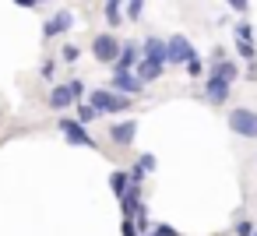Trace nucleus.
<instances>
[{"label": "nucleus", "mask_w": 257, "mask_h": 236, "mask_svg": "<svg viewBox=\"0 0 257 236\" xmlns=\"http://www.w3.org/2000/svg\"><path fill=\"white\" fill-rule=\"evenodd\" d=\"M225 4H229L236 15H246V11H250V0H225Z\"/></svg>", "instance_id": "23"}, {"label": "nucleus", "mask_w": 257, "mask_h": 236, "mask_svg": "<svg viewBox=\"0 0 257 236\" xmlns=\"http://www.w3.org/2000/svg\"><path fill=\"white\" fill-rule=\"evenodd\" d=\"M109 187H113V194H127L131 190V173H113V180H109Z\"/></svg>", "instance_id": "16"}, {"label": "nucleus", "mask_w": 257, "mask_h": 236, "mask_svg": "<svg viewBox=\"0 0 257 236\" xmlns=\"http://www.w3.org/2000/svg\"><path fill=\"white\" fill-rule=\"evenodd\" d=\"M162 67H166V64H159V60H145V57H141V64H138L134 71H138L141 81H155V78L162 74Z\"/></svg>", "instance_id": "14"}, {"label": "nucleus", "mask_w": 257, "mask_h": 236, "mask_svg": "<svg viewBox=\"0 0 257 236\" xmlns=\"http://www.w3.org/2000/svg\"><path fill=\"white\" fill-rule=\"evenodd\" d=\"M187 74H190V78H201V74H204V64H201V60L194 57V60L187 64Z\"/></svg>", "instance_id": "20"}, {"label": "nucleus", "mask_w": 257, "mask_h": 236, "mask_svg": "<svg viewBox=\"0 0 257 236\" xmlns=\"http://www.w3.org/2000/svg\"><path fill=\"white\" fill-rule=\"evenodd\" d=\"M141 53H145V60H159V64H169V43H162V39H145L141 43Z\"/></svg>", "instance_id": "8"}, {"label": "nucleus", "mask_w": 257, "mask_h": 236, "mask_svg": "<svg viewBox=\"0 0 257 236\" xmlns=\"http://www.w3.org/2000/svg\"><path fill=\"white\" fill-rule=\"evenodd\" d=\"M141 8H145V0H127V18H141Z\"/></svg>", "instance_id": "19"}, {"label": "nucleus", "mask_w": 257, "mask_h": 236, "mask_svg": "<svg viewBox=\"0 0 257 236\" xmlns=\"http://www.w3.org/2000/svg\"><path fill=\"white\" fill-rule=\"evenodd\" d=\"M138 166H141L145 173H152V169H155V159H152V155H141V162H138Z\"/></svg>", "instance_id": "24"}, {"label": "nucleus", "mask_w": 257, "mask_h": 236, "mask_svg": "<svg viewBox=\"0 0 257 236\" xmlns=\"http://www.w3.org/2000/svg\"><path fill=\"white\" fill-rule=\"evenodd\" d=\"M71 102H78L74 92H71V85H57V88L50 92V109H67Z\"/></svg>", "instance_id": "12"}, {"label": "nucleus", "mask_w": 257, "mask_h": 236, "mask_svg": "<svg viewBox=\"0 0 257 236\" xmlns=\"http://www.w3.org/2000/svg\"><path fill=\"white\" fill-rule=\"evenodd\" d=\"M120 8H123V0H106V22H109V25H120V22H123Z\"/></svg>", "instance_id": "17"}, {"label": "nucleus", "mask_w": 257, "mask_h": 236, "mask_svg": "<svg viewBox=\"0 0 257 236\" xmlns=\"http://www.w3.org/2000/svg\"><path fill=\"white\" fill-rule=\"evenodd\" d=\"M166 43H169V64H183V67H187V64L197 57L187 36H173V39H166Z\"/></svg>", "instance_id": "5"}, {"label": "nucleus", "mask_w": 257, "mask_h": 236, "mask_svg": "<svg viewBox=\"0 0 257 236\" xmlns=\"http://www.w3.org/2000/svg\"><path fill=\"white\" fill-rule=\"evenodd\" d=\"M123 236H138V229H134V222H131V218L123 222Z\"/></svg>", "instance_id": "26"}, {"label": "nucleus", "mask_w": 257, "mask_h": 236, "mask_svg": "<svg viewBox=\"0 0 257 236\" xmlns=\"http://www.w3.org/2000/svg\"><path fill=\"white\" fill-rule=\"evenodd\" d=\"M95 113H99V109H95L92 102H78V120H81V124H88Z\"/></svg>", "instance_id": "18"}, {"label": "nucleus", "mask_w": 257, "mask_h": 236, "mask_svg": "<svg viewBox=\"0 0 257 236\" xmlns=\"http://www.w3.org/2000/svg\"><path fill=\"white\" fill-rule=\"evenodd\" d=\"M253 232H257V229H253V222H246V218H243V222H236V236H253Z\"/></svg>", "instance_id": "22"}, {"label": "nucleus", "mask_w": 257, "mask_h": 236, "mask_svg": "<svg viewBox=\"0 0 257 236\" xmlns=\"http://www.w3.org/2000/svg\"><path fill=\"white\" fill-rule=\"evenodd\" d=\"M113 88L123 92V95H138V92L145 88V81H141L138 74H113Z\"/></svg>", "instance_id": "11"}, {"label": "nucleus", "mask_w": 257, "mask_h": 236, "mask_svg": "<svg viewBox=\"0 0 257 236\" xmlns=\"http://www.w3.org/2000/svg\"><path fill=\"white\" fill-rule=\"evenodd\" d=\"M141 46H134V43H123V53H120V60L113 64V74H131V67H138L141 64Z\"/></svg>", "instance_id": "6"}, {"label": "nucleus", "mask_w": 257, "mask_h": 236, "mask_svg": "<svg viewBox=\"0 0 257 236\" xmlns=\"http://www.w3.org/2000/svg\"><path fill=\"white\" fill-rule=\"evenodd\" d=\"M71 92H74V99H78V102H85V81H81V78H74V81H71Z\"/></svg>", "instance_id": "21"}, {"label": "nucleus", "mask_w": 257, "mask_h": 236, "mask_svg": "<svg viewBox=\"0 0 257 236\" xmlns=\"http://www.w3.org/2000/svg\"><path fill=\"white\" fill-rule=\"evenodd\" d=\"M236 50H239V57H246V60H253V29L246 25V22H239L236 25Z\"/></svg>", "instance_id": "7"}, {"label": "nucleus", "mask_w": 257, "mask_h": 236, "mask_svg": "<svg viewBox=\"0 0 257 236\" xmlns=\"http://www.w3.org/2000/svg\"><path fill=\"white\" fill-rule=\"evenodd\" d=\"M204 95H208V102H215V106H222L225 99H229V81H222V78H208V85H204Z\"/></svg>", "instance_id": "10"}, {"label": "nucleus", "mask_w": 257, "mask_h": 236, "mask_svg": "<svg viewBox=\"0 0 257 236\" xmlns=\"http://www.w3.org/2000/svg\"><path fill=\"white\" fill-rule=\"evenodd\" d=\"M92 53H95V60H102V64H116L120 53H123V43H120L116 36H99V39L92 43Z\"/></svg>", "instance_id": "3"}, {"label": "nucleus", "mask_w": 257, "mask_h": 236, "mask_svg": "<svg viewBox=\"0 0 257 236\" xmlns=\"http://www.w3.org/2000/svg\"><path fill=\"white\" fill-rule=\"evenodd\" d=\"M88 102H92L99 113H123V109H131V95H123V92H116V88H95V92L88 95Z\"/></svg>", "instance_id": "1"}, {"label": "nucleus", "mask_w": 257, "mask_h": 236, "mask_svg": "<svg viewBox=\"0 0 257 236\" xmlns=\"http://www.w3.org/2000/svg\"><path fill=\"white\" fill-rule=\"evenodd\" d=\"M71 25H74V15H71V11H60V15H53V18L43 25V36H46V39H50V36H60V32H67Z\"/></svg>", "instance_id": "9"}, {"label": "nucleus", "mask_w": 257, "mask_h": 236, "mask_svg": "<svg viewBox=\"0 0 257 236\" xmlns=\"http://www.w3.org/2000/svg\"><path fill=\"white\" fill-rule=\"evenodd\" d=\"M57 127L64 131V138H67L71 145H85V148H95V138H92V134L85 131V124H81V120H60Z\"/></svg>", "instance_id": "4"}, {"label": "nucleus", "mask_w": 257, "mask_h": 236, "mask_svg": "<svg viewBox=\"0 0 257 236\" xmlns=\"http://www.w3.org/2000/svg\"><path fill=\"white\" fill-rule=\"evenodd\" d=\"M229 127H232V134H239V138H257V109H246V106L232 109V113H229Z\"/></svg>", "instance_id": "2"}, {"label": "nucleus", "mask_w": 257, "mask_h": 236, "mask_svg": "<svg viewBox=\"0 0 257 236\" xmlns=\"http://www.w3.org/2000/svg\"><path fill=\"white\" fill-rule=\"evenodd\" d=\"M64 60H78V46H64Z\"/></svg>", "instance_id": "25"}, {"label": "nucleus", "mask_w": 257, "mask_h": 236, "mask_svg": "<svg viewBox=\"0 0 257 236\" xmlns=\"http://www.w3.org/2000/svg\"><path fill=\"white\" fill-rule=\"evenodd\" d=\"M15 4H22V8H32V4H39V0H15Z\"/></svg>", "instance_id": "27"}, {"label": "nucleus", "mask_w": 257, "mask_h": 236, "mask_svg": "<svg viewBox=\"0 0 257 236\" xmlns=\"http://www.w3.org/2000/svg\"><path fill=\"white\" fill-rule=\"evenodd\" d=\"M109 134H113V141H116V145H131V141H134V134H138V124H134V120L113 124V127H109Z\"/></svg>", "instance_id": "13"}, {"label": "nucleus", "mask_w": 257, "mask_h": 236, "mask_svg": "<svg viewBox=\"0 0 257 236\" xmlns=\"http://www.w3.org/2000/svg\"><path fill=\"white\" fill-rule=\"evenodd\" d=\"M211 74H215V78H222V81H229V85H232V81H236V74H239V67H236V64H232V60H215V67H211Z\"/></svg>", "instance_id": "15"}]
</instances>
